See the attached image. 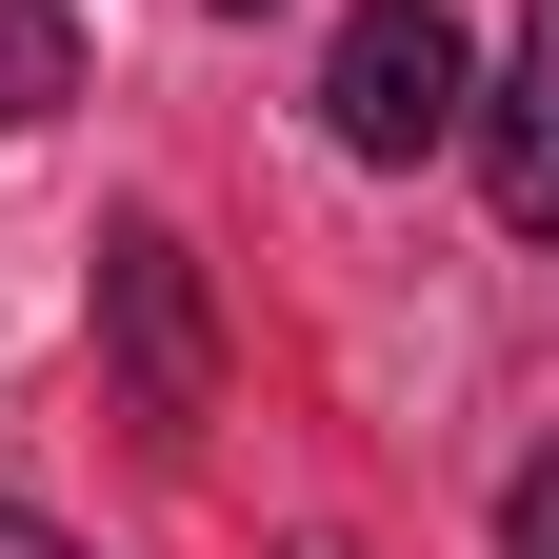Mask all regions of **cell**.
I'll return each instance as SVG.
<instances>
[{"label":"cell","mask_w":559,"mask_h":559,"mask_svg":"<svg viewBox=\"0 0 559 559\" xmlns=\"http://www.w3.org/2000/svg\"><path fill=\"white\" fill-rule=\"evenodd\" d=\"M479 120V60H460V21H440V0H360V21H340L320 40V140H340V160H440V140Z\"/></svg>","instance_id":"6da1fadb"},{"label":"cell","mask_w":559,"mask_h":559,"mask_svg":"<svg viewBox=\"0 0 559 559\" xmlns=\"http://www.w3.org/2000/svg\"><path fill=\"white\" fill-rule=\"evenodd\" d=\"M100 340H120V400L160 419V440H200V419H221V320H200L180 221H120V240H100Z\"/></svg>","instance_id":"7a4b0ae2"},{"label":"cell","mask_w":559,"mask_h":559,"mask_svg":"<svg viewBox=\"0 0 559 559\" xmlns=\"http://www.w3.org/2000/svg\"><path fill=\"white\" fill-rule=\"evenodd\" d=\"M479 180H500V221L520 240H559V0H520V60H500V81H479Z\"/></svg>","instance_id":"3957f363"},{"label":"cell","mask_w":559,"mask_h":559,"mask_svg":"<svg viewBox=\"0 0 559 559\" xmlns=\"http://www.w3.org/2000/svg\"><path fill=\"white\" fill-rule=\"evenodd\" d=\"M60 100H81V21L60 0H0V140H40Z\"/></svg>","instance_id":"277c9868"},{"label":"cell","mask_w":559,"mask_h":559,"mask_svg":"<svg viewBox=\"0 0 559 559\" xmlns=\"http://www.w3.org/2000/svg\"><path fill=\"white\" fill-rule=\"evenodd\" d=\"M500 559H559V440L520 460V520H500Z\"/></svg>","instance_id":"5b68a950"},{"label":"cell","mask_w":559,"mask_h":559,"mask_svg":"<svg viewBox=\"0 0 559 559\" xmlns=\"http://www.w3.org/2000/svg\"><path fill=\"white\" fill-rule=\"evenodd\" d=\"M0 559H81V539H60V520H0Z\"/></svg>","instance_id":"8992f818"},{"label":"cell","mask_w":559,"mask_h":559,"mask_svg":"<svg viewBox=\"0 0 559 559\" xmlns=\"http://www.w3.org/2000/svg\"><path fill=\"white\" fill-rule=\"evenodd\" d=\"M300 559H360V539H300Z\"/></svg>","instance_id":"52a82bcc"},{"label":"cell","mask_w":559,"mask_h":559,"mask_svg":"<svg viewBox=\"0 0 559 559\" xmlns=\"http://www.w3.org/2000/svg\"><path fill=\"white\" fill-rule=\"evenodd\" d=\"M221 21H260V0H221Z\"/></svg>","instance_id":"ba28073f"}]
</instances>
